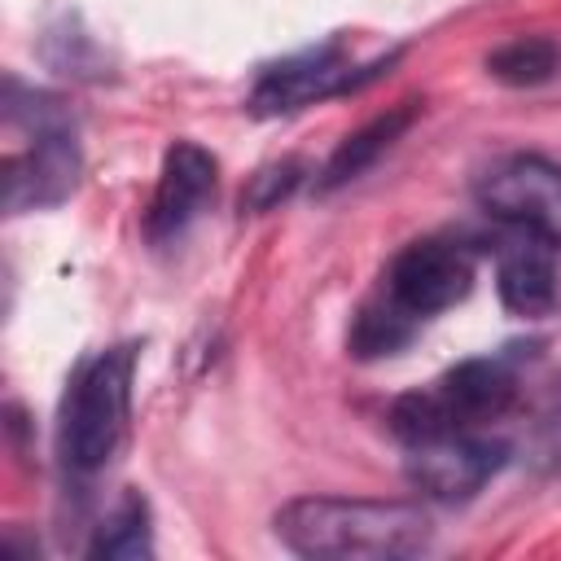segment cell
<instances>
[{"mask_svg":"<svg viewBox=\"0 0 561 561\" xmlns=\"http://www.w3.org/2000/svg\"><path fill=\"white\" fill-rule=\"evenodd\" d=\"M473 285V259L465 245L443 241V237H425L412 241L394 254L390 272H386V294L412 311L416 320L456 307Z\"/></svg>","mask_w":561,"mask_h":561,"instance_id":"52a82bcc","label":"cell"},{"mask_svg":"<svg viewBox=\"0 0 561 561\" xmlns=\"http://www.w3.org/2000/svg\"><path fill=\"white\" fill-rule=\"evenodd\" d=\"M298 180H302V162H294V158L272 162V167H263V171L250 175V188L241 193V206L254 210V215H263V210H272L276 202H285V197L298 188Z\"/></svg>","mask_w":561,"mask_h":561,"instance_id":"2e32d148","label":"cell"},{"mask_svg":"<svg viewBox=\"0 0 561 561\" xmlns=\"http://www.w3.org/2000/svg\"><path fill=\"white\" fill-rule=\"evenodd\" d=\"M478 206L552 250H561V167H552L539 153H513L500 158L478 175Z\"/></svg>","mask_w":561,"mask_h":561,"instance_id":"5b68a950","label":"cell"},{"mask_svg":"<svg viewBox=\"0 0 561 561\" xmlns=\"http://www.w3.org/2000/svg\"><path fill=\"white\" fill-rule=\"evenodd\" d=\"M394 57H399V53H386V57H377V61L355 66L337 39L316 44V48H307V53H294V57L267 66V70L254 79V88H250V110L263 114V118H272V114H294V110H302V105H316V101H324V96H337V92H351V88L377 79Z\"/></svg>","mask_w":561,"mask_h":561,"instance_id":"277c9868","label":"cell"},{"mask_svg":"<svg viewBox=\"0 0 561 561\" xmlns=\"http://www.w3.org/2000/svg\"><path fill=\"white\" fill-rule=\"evenodd\" d=\"M421 114V101H403V105H394V110H386V114H377L373 123H364L359 131H351L337 149H333V158L324 162V171H320V188H337V184H346V180H355V175H364L408 127H412V118Z\"/></svg>","mask_w":561,"mask_h":561,"instance_id":"8fae6325","label":"cell"},{"mask_svg":"<svg viewBox=\"0 0 561 561\" xmlns=\"http://www.w3.org/2000/svg\"><path fill=\"white\" fill-rule=\"evenodd\" d=\"M526 460L539 473H557L561 469V373L548 381L535 416H530V434H526Z\"/></svg>","mask_w":561,"mask_h":561,"instance_id":"9a60e30c","label":"cell"},{"mask_svg":"<svg viewBox=\"0 0 561 561\" xmlns=\"http://www.w3.org/2000/svg\"><path fill=\"white\" fill-rule=\"evenodd\" d=\"M517 399V373L513 355H486V359H465L447 368L434 386L408 390L390 403V430L416 447L443 434L478 430L495 416H504Z\"/></svg>","mask_w":561,"mask_h":561,"instance_id":"7a4b0ae2","label":"cell"},{"mask_svg":"<svg viewBox=\"0 0 561 561\" xmlns=\"http://www.w3.org/2000/svg\"><path fill=\"white\" fill-rule=\"evenodd\" d=\"M92 557H118V561H140L153 557V530H149V504L131 491L123 495V504L101 522L92 548Z\"/></svg>","mask_w":561,"mask_h":561,"instance_id":"5bb4252c","label":"cell"},{"mask_svg":"<svg viewBox=\"0 0 561 561\" xmlns=\"http://www.w3.org/2000/svg\"><path fill=\"white\" fill-rule=\"evenodd\" d=\"M412 333H416V316L403 311V307L386 294L381 302L359 307V316H355L346 342H351V351H355L359 359H381V355H394L399 346H408Z\"/></svg>","mask_w":561,"mask_h":561,"instance_id":"4fadbf2b","label":"cell"},{"mask_svg":"<svg viewBox=\"0 0 561 561\" xmlns=\"http://www.w3.org/2000/svg\"><path fill=\"white\" fill-rule=\"evenodd\" d=\"M504 460H508L504 443L460 430V434H443L408 447V482L430 500L465 504L504 469Z\"/></svg>","mask_w":561,"mask_h":561,"instance_id":"8992f818","label":"cell"},{"mask_svg":"<svg viewBox=\"0 0 561 561\" xmlns=\"http://www.w3.org/2000/svg\"><path fill=\"white\" fill-rule=\"evenodd\" d=\"M486 75L508 88H539L561 75V44L552 35H517L486 57Z\"/></svg>","mask_w":561,"mask_h":561,"instance_id":"7c38bea8","label":"cell"},{"mask_svg":"<svg viewBox=\"0 0 561 561\" xmlns=\"http://www.w3.org/2000/svg\"><path fill=\"white\" fill-rule=\"evenodd\" d=\"M276 539L298 557L333 561H394L416 557L434 539V522L412 500H346L302 495L276 508Z\"/></svg>","mask_w":561,"mask_h":561,"instance_id":"6da1fadb","label":"cell"},{"mask_svg":"<svg viewBox=\"0 0 561 561\" xmlns=\"http://www.w3.org/2000/svg\"><path fill=\"white\" fill-rule=\"evenodd\" d=\"M131 364L136 346H110L83 359L70 377V390L61 399L57 447L75 473H96L114 460L131 412Z\"/></svg>","mask_w":561,"mask_h":561,"instance_id":"3957f363","label":"cell"},{"mask_svg":"<svg viewBox=\"0 0 561 561\" xmlns=\"http://www.w3.org/2000/svg\"><path fill=\"white\" fill-rule=\"evenodd\" d=\"M215 158L193 145V140H175L162 158V171H158V188H153V202L145 210V237L149 241H175L197 215L202 206L215 197Z\"/></svg>","mask_w":561,"mask_h":561,"instance_id":"9c48e42d","label":"cell"},{"mask_svg":"<svg viewBox=\"0 0 561 561\" xmlns=\"http://www.w3.org/2000/svg\"><path fill=\"white\" fill-rule=\"evenodd\" d=\"M83 171V153L75 140V127H48L35 131L22 153L4 158V210H44L75 193Z\"/></svg>","mask_w":561,"mask_h":561,"instance_id":"ba28073f","label":"cell"},{"mask_svg":"<svg viewBox=\"0 0 561 561\" xmlns=\"http://www.w3.org/2000/svg\"><path fill=\"white\" fill-rule=\"evenodd\" d=\"M495 285H500V302L513 311V316H548L557 307V267H552V245L522 232L517 241H508L500 250V272H495Z\"/></svg>","mask_w":561,"mask_h":561,"instance_id":"30bf717a","label":"cell"}]
</instances>
